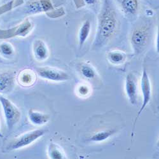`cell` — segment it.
Returning a JSON list of instances; mask_svg holds the SVG:
<instances>
[{
	"label": "cell",
	"instance_id": "obj_5",
	"mask_svg": "<svg viewBox=\"0 0 159 159\" xmlns=\"http://www.w3.org/2000/svg\"><path fill=\"white\" fill-rule=\"evenodd\" d=\"M149 38V31L146 27L135 29L132 33L130 42L133 50L137 54L141 52L147 47Z\"/></svg>",
	"mask_w": 159,
	"mask_h": 159
},
{
	"label": "cell",
	"instance_id": "obj_4",
	"mask_svg": "<svg viewBox=\"0 0 159 159\" xmlns=\"http://www.w3.org/2000/svg\"><path fill=\"white\" fill-rule=\"evenodd\" d=\"M36 73L39 77L53 82H65L70 79V76L67 73L61 70L48 66L36 68Z\"/></svg>",
	"mask_w": 159,
	"mask_h": 159
},
{
	"label": "cell",
	"instance_id": "obj_18",
	"mask_svg": "<svg viewBox=\"0 0 159 159\" xmlns=\"http://www.w3.org/2000/svg\"><path fill=\"white\" fill-rule=\"evenodd\" d=\"M48 157L52 159H62L65 155L59 146L54 143H50L48 148Z\"/></svg>",
	"mask_w": 159,
	"mask_h": 159
},
{
	"label": "cell",
	"instance_id": "obj_24",
	"mask_svg": "<svg viewBox=\"0 0 159 159\" xmlns=\"http://www.w3.org/2000/svg\"><path fill=\"white\" fill-rule=\"evenodd\" d=\"M3 138V134L1 130V126H0V138Z\"/></svg>",
	"mask_w": 159,
	"mask_h": 159
},
{
	"label": "cell",
	"instance_id": "obj_1",
	"mask_svg": "<svg viewBox=\"0 0 159 159\" xmlns=\"http://www.w3.org/2000/svg\"><path fill=\"white\" fill-rule=\"evenodd\" d=\"M115 9L110 3L106 2L98 17V31L96 43L98 45L107 42L116 31L118 21Z\"/></svg>",
	"mask_w": 159,
	"mask_h": 159
},
{
	"label": "cell",
	"instance_id": "obj_10",
	"mask_svg": "<svg viewBox=\"0 0 159 159\" xmlns=\"http://www.w3.org/2000/svg\"><path fill=\"white\" fill-rule=\"evenodd\" d=\"M33 52L36 61L43 62L49 57V50L42 39H36L33 44Z\"/></svg>",
	"mask_w": 159,
	"mask_h": 159
},
{
	"label": "cell",
	"instance_id": "obj_19",
	"mask_svg": "<svg viewBox=\"0 0 159 159\" xmlns=\"http://www.w3.org/2000/svg\"><path fill=\"white\" fill-rule=\"evenodd\" d=\"M80 72L82 75L87 79H93L96 76L94 68L87 63H83L80 66Z\"/></svg>",
	"mask_w": 159,
	"mask_h": 159
},
{
	"label": "cell",
	"instance_id": "obj_23",
	"mask_svg": "<svg viewBox=\"0 0 159 159\" xmlns=\"http://www.w3.org/2000/svg\"><path fill=\"white\" fill-rule=\"evenodd\" d=\"M156 49H157V51H158V35H157V39H156Z\"/></svg>",
	"mask_w": 159,
	"mask_h": 159
},
{
	"label": "cell",
	"instance_id": "obj_14",
	"mask_svg": "<svg viewBox=\"0 0 159 159\" xmlns=\"http://www.w3.org/2000/svg\"><path fill=\"white\" fill-rule=\"evenodd\" d=\"M90 31L91 22L90 20H86L82 24L78 32V43L80 48H82L87 42L90 33Z\"/></svg>",
	"mask_w": 159,
	"mask_h": 159
},
{
	"label": "cell",
	"instance_id": "obj_21",
	"mask_svg": "<svg viewBox=\"0 0 159 159\" xmlns=\"http://www.w3.org/2000/svg\"><path fill=\"white\" fill-rule=\"evenodd\" d=\"M90 89L87 85H80L77 88V93L81 97H87L90 94Z\"/></svg>",
	"mask_w": 159,
	"mask_h": 159
},
{
	"label": "cell",
	"instance_id": "obj_8",
	"mask_svg": "<svg viewBox=\"0 0 159 159\" xmlns=\"http://www.w3.org/2000/svg\"><path fill=\"white\" fill-rule=\"evenodd\" d=\"M125 91L131 104L135 105L138 99V85L135 76L129 73L125 79Z\"/></svg>",
	"mask_w": 159,
	"mask_h": 159
},
{
	"label": "cell",
	"instance_id": "obj_11",
	"mask_svg": "<svg viewBox=\"0 0 159 159\" xmlns=\"http://www.w3.org/2000/svg\"><path fill=\"white\" fill-rule=\"evenodd\" d=\"M52 9V5L49 0H32L27 6V11L30 14H36Z\"/></svg>",
	"mask_w": 159,
	"mask_h": 159
},
{
	"label": "cell",
	"instance_id": "obj_22",
	"mask_svg": "<svg viewBox=\"0 0 159 159\" xmlns=\"http://www.w3.org/2000/svg\"><path fill=\"white\" fill-rule=\"evenodd\" d=\"M83 2H84V4H87L89 5H93L97 2V0H83Z\"/></svg>",
	"mask_w": 159,
	"mask_h": 159
},
{
	"label": "cell",
	"instance_id": "obj_15",
	"mask_svg": "<svg viewBox=\"0 0 159 159\" xmlns=\"http://www.w3.org/2000/svg\"><path fill=\"white\" fill-rule=\"evenodd\" d=\"M115 132L116 130L115 129H111L99 131L93 135H92L89 138V141L96 143L104 141L113 136L115 133Z\"/></svg>",
	"mask_w": 159,
	"mask_h": 159
},
{
	"label": "cell",
	"instance_id": "obj_16",
	"mask_svg": "<svg viewBox=\"0 0 159 159\" xmlns=\"http://www.w3.org/2000/svg\"><path fill=\"white\" fill-rule=\"evenodd\" d=\"M121 7L127 14H135L138 10L139 0H122Z\"/></svg>",
	"mask_w": 159,
	"mask_h": 159
},
{
	"label": "cell",
	"instance_id": "obj_3",
	"mask_svg": "<svg viewBox=\"0 0 159 159\" xmlns=\"http://www.w3.org/2000/svg\"><path fill=\"white\" fill-rule=\"evenodd\" d=\"M0 103L2 107L7 127L8 130H11L19 122L21 116L20 111L14 103L5 97H0Z\"/></svg>",
	"mask_w": 159,
	"mask_h": 159
},
{
	"label": "cell",
	"instance_id": "obj_7",
	"mask_svg": "<svg viewBox=\"0 0 159 159\" xmlns=\"http://www.w3.org/2000/svg\"><path fill=\"white\" fill-rule=\"evenodd\" d=\"M33 24L29 19H25L16 28L5 31V35L3 38H7L14 36H27L32 31Z\"/></svg>",
	"mask_w": 159,
	"mask_h": 159
},
{
	"label": "cell",
	"instance_id": "obj_9",
	"mask_svg": "<svg viewBox=\"0 0 159 159\" xmlns=\"http://www.w3.org/2000/svg\"><path fill=\"white\" fill-rule=\"evenodd\" d=\"M15 74L11 71L0 72V93L7 94L14 87Z\"/></svg>",
	"mask_w": 159,
	"mask_h": 159
},
{
	"label": "cell",
	"instance_id": "obj_6",
	"mask_svg": "<svg viewBox=\"0 0 159 159\" xmlns=\"http://www.w3.org/2000/svg\"><path fill=\"white\" fill-rule=\"evenodd\" d=\"M141 92L143 94V104L141 108L139 109L138 113L136 120H135V123L136 122V120L138 118V117L140 116V115L145 109L146 107L152 98L151 83L149 78V76L147 72V70L145 69L143 70V74H142V78H141Z\"/></svg>",
	"mask_w": 159,
	"mask_h": 159
},
{
	"label": "cell",
	"instance_id": "obj_13",
	"mask_svg": "<svg viewBox=\"0 0 159 159\" xmlns=\"http://www.w3.org/2000/svg\"><path fill=\"white\" fill-rule=\"evenodd\" d=\"M28 116L30 122L35 125H43L46 124L49 120L50 116L49 115L39 112L34 110L28 111Z\"/></svg>",
	"mask_w": 159,
	"mask_h": 159
},
{
	"label": "cell",
	"instance_id": "obj_12",
	"mask_svg": "<svg viewBox=\"0 0 159 159\" xmlns=\"http://www.w3.org/2000/svg\"><path fill=\"white\" fill-rule=\"evenodd\" d=\"M36 80V73L31 69H24L22 70L17 76L19 84L24 87L32 86Z\"/></svg>",
	"mask_w": 159,
	"mask_h": 159
},
{
	"label": "cell",
	"instance_id": "obj_2",
	"mask_svg": "<svg viewBox=\"0 0 159 159\" xmlns=\"http://www.w3.org/2000/svg\"><path fill=\"white\" fill-rule=\"evenodd\" d=\"M45 133L44 129H36L21 134L10 142L7 147L9 151L16 150L28 147L42 137Z\"/></svg>",
	"mask_w": 159,
	"mask_h": 159
},
{
	"label": "cell",
	"instance_id": "obj_17",
	"mask_svg": "<svg viewBox=\"0 0 159 159\" xmlns=\"http://www.w3.org/2000/svg\"><path fill=\"white\" fill-rule=\"evenodd\" d=\"M107 58L111 64L118 65L122 64L125 61L126 55L124 52L120 50H111L108 53Z\"/></svg>",
	"mask_w": 159,
	"mask_h": 159
},
{
	"label": "cell",
	"instance_id": "obj_20",
	"mask_svg": "<svg viewBox=\"0 0 159 159\" xmlns=\"http://www.w3.org/2000/svg\"><path fill=\"white\" fill-rule=\"evenodd\" d=\"M15 49L13 45L7 42L0 43V54L4 57H10L14 54Z\"/></svg>",
	"mask_w": 159,
	"mask_h": 159
}]
</instances>
